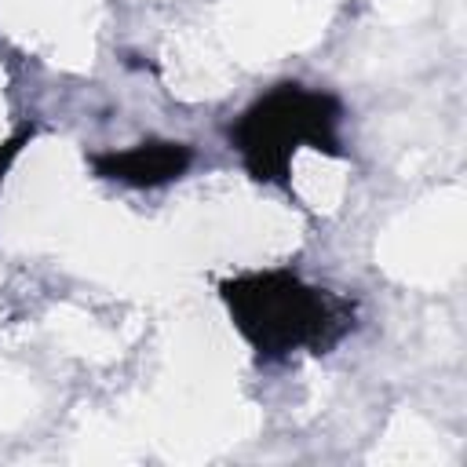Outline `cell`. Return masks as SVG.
<instances>
[{
	"instance_id": "cell-3",
	"label": "cell",
	"mask_w": 467,
	"mask_h": 467,
	"mask_svg": "<svg viewBox=\"0 0 467 467\" xmlns=\"http://www.w3.org/2000/svg\"><path fill=\"white\" fill-rule=\"evenodd\" d=\"M91 175L124 190H161L190 175L197 150L182 139H139L131 146H106L84 153Z\"/></svg>"
},
{
	"instance_id": "cell-4",
	"label": "cell",
	"mask_w": 467,
	"mask_h": 467,
	"mask_svg": "<svg viewBox=\"0 0 467 467\" xmlns=\"http://www.w3.org/2000/svg\"><path fill=\"white\" fill-rule=\"evenodd\" d=\"M36 124L33 120H26V124H18V128H11L4 139H0V193H4V182H7V175H11V168L18 164V157L33 146V139H36Z\"/></svg>"
},
{
	"instance_id": "cell-1",
	"label": "cell",
	"mask_w": 467,
	"mask_h": 467,
	"mask_svg": "<svg viewBox=\"0 0 467 467\" xmlns=\"http://www.w3.org/2000/svg\"><path fill=\"white\" fill-rule=\"evenodd\" d=\"M230 328L255 365L325 358L358 328V303L292 266H255L219 281Z\"/></svg>"
},
{
	"instance_id": "cell-2",
	"label": "cell",
	"mask_w": 467,
	"mask_h": 467,
	"mask_svg": "<svg viewBox=\"0 0 467 467\" xmlns=\"http://www.w3.org/2000/svg\"><path fill=\"white\" fill-rule=\"evenodd\" d=\"M343 120L347 106L336 91L303 80H277L230 120L226 142L255 186L288 190L292 164L303 150L336 161L347 157Z\"/></svg>"
}]
</instances>
